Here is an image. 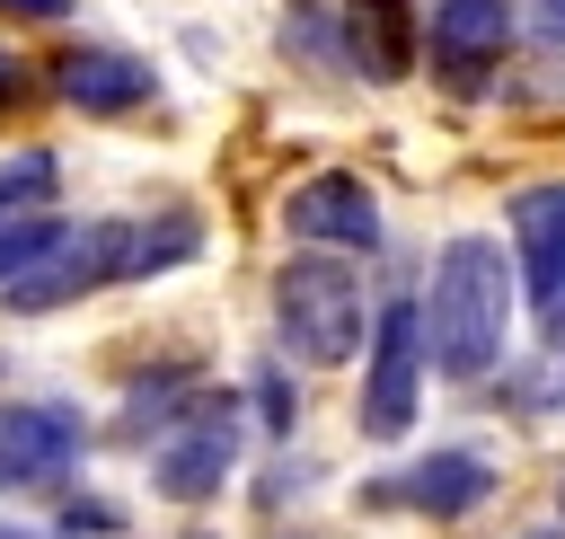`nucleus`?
<instances>
[{"mask_svg": "<svg viewBox=\"0 0 565 539\" xmlns=\"http://www.w3.org/2000/svg\"><path fill=\"white\" fill-rule=\"evenodd\" d=\"M282 239L291 247H327V256H380L388 221H380V194L353 168H318V177H300L282 194Z\"/></svg>", "mask_w": 565, "mask_h": 539, "instance_id": "9", "label": "nucleus"}, {"mask_svg": "<svg viewBox=\"0 0 565 539\" xmlns=\"http://www.w3.org/2000/svg\"><path fill=\"white\" fill-rule=\"evenodd\" d=\"M547 353H556V406H565V345H547Z\"/></svg>", "mask_w": 565, "mask_h": 539, "instance_id": "22", "label": "nucleus"}, {"mask_svg": "<svg viewBox=\"0 0 565 539\" xmlns=\"http://www.w3.org/2000/svg\"><path fill=\"white\" fill-rule=\"evenodd\" d=\"M521 44L512 0H424V62L450 97H486Z\"/></svg>", "mask_w": 565, "mask_h": 539, "instance_id": "7", "label": "nucleus"}, {"mask_svg": "<svg viewBox=\"0 0 565 539\" xmlns=\"http://www.w3.org/2000/svg\"><path fill=\"white\" fill-rule=\"evenodd\" d=\"M344 53H353V80H371V88L415 80V62H424V0H344Z\"/></svg>", "mask_w": 565, "mask_h": 539, "instance_id": "12", "label": "nucleus"}, {"mask_svg": "<svg viewBox=\"0 0 565 539\" xmlns=\"http://www.w3.org/2000/svg\"><path fill=\"white\" fill-rule=\"evenodd\" d=\"M247 459V398L238 389H203V406L150 442V495L168 504H212Z\"/></svg>", "mask_w": 565, "mask_h": 539, "instance_id": "5", "label": "nucleus"}, {"mask_svg": "<svg viewBox=\"0 0 565 539\" xmlns=\"http://www.w3.org/2000/svg\"><path fill=\"white\" fill-rule=\"evenodd\" d=\"M282 53H300V62L327 71V80H344V71H353V53H344V9L291 0V9H282Z\"/></svg>", "mask_w": 565, "mask_h": 539, "instance_id": "14", "label": "nucleus"}, {"mask_svg": "<svg viewBox=\"0 0 565 539\" xmlns=\"http://www.w3.org/2000/svg\"><path fill=\"white\" fill-rule=\"evenodd\" d=\"M0 18H26V27H62L71 0H0Z\"/></svg>", "mask_w": 565, "mask_h": 539, "instance_id": "20", "label": "nucleus"}, {"mask_svg": "<svg viewBox=\"0 0 565 539\" xmlns=\"http://www.w3.org/2000/svg\"><path fill=\"white\" fill-rule=\"evenodd\" d=\"M194 256H203V221H194L185 203H168V212H106V221H71V239H62L35 274H18L0 300H9L18 318H44V309H71V300L115 292V283L177 274V265H194Z\"/></svg>", "mask_w": 565, "mask_h": 539, "instance_id": "2", "label": "nucleus"}, {"mask_svg": "<svg viewBox=\"0 0 565 539\" xmlns=\"http://www.w3.org/2000/svg\"><path fill=\"white\" fill-rule=\"evenodd\" d=\"M203 389H212V380H203L194 362H159V371H141V380L124 389V406H115V442H141V451H150L159 433H177V424L203 406Z\"/></svg>", "mask_w": 565, "mask_h": 539, "instance_id": "13", "label": "nucleus"}, {"mask_svg": "<svg viewBox=\"0 0 565 539\" xmlns=\"http://www.w3.org/2000/svg\"><path fill=\"white\" fill-rule=\"evenodd\" d=\"M53 97H62L71 115L115 124V115L159 106V71H150L132 44H97V35H79V44H62V53H53Z\"/></svg>", "mask_w": 565, "mask_h": 539, "instance_id": "11", "label": "nucleus"}, {"mask_svg": "<svg viewBox=\"0 0 565 539\" xmlns=\"http://www.w3.org/2000/svg\"><path fill=\"white\" fill-rule=\"evenodd\" d=\"M371 318L380 300L362 292V265L353 256H327V247H291L274 265V345L309 371H344L362 345H371Z\"/></svg>", "mask_w": 565, "mask_h": 539, "instance_id": "3", "label": "nucleus"}, {"mask_svg": "<svg viewBox=\"0 0 565 539\" xmlns=\"http://www.w3.org/2000/svg\"><path fill=\"white\" fill-rule=\"evenodd\" d=\"M0 539H35V530H18V521H0Z\"/></svg>", "mask_w": 565, "mask_h": 539, "instance_id": "23", "label": "nucleus"}, {"mask_svg": "<svg viewBox=\"0 0 565 539\" xmlns=\"http://www.w3.org/2000/svg\"><path fill=\"white\" fill-rule=\"evenodd\" d=\"M530 35H539L547 53H565V0H530Z\"/></svg>", "mask_w": 565, "mask_h": 539, "instance_id": "19", "label": "nucleus"}, {"mask_svg": "<svg viewBox=\"0 0 565 539\" xmlns=\"http://www.w3.org/2000/svg\"><path fill=\"white\" fill-rule=\"evenodd\" d=\"M53 194H62V159H53L44 141H26V150H9V159H0V221L44 212Z\"/></svg>", "mask_w": 565, "mask_h": 539, "instance_id": "16", "label": "nucleus"}, {"mask_svg": "<svg viewBox=\"0 0 565 539\" xmlns=\"http://www.w3.org/2000/svg\"><path fill=\"white\" fill-rule=\"evenodd\" d=\"M0 380H9V353H0Z\"/></svg>", "mask_w": 565, "mask_h": 539, "instance_id": "25", "label": "nucleus"}, {"mask_svg": "<svg viewBox=\"0 0 565 539\" xmlns=\"http://www.w3.org/2000/svg\"><path fill=\"white\" fill-rule=\"evenodd\" d=\"M247 415H256V433H265L274 451H291V433H300V389H291V353H265V362L247 371Z\"/></svg>", "mask_w": 565, "mask_h": 539, "instance_id": "15", "label": "nucleus"}, {"mask_svg": "<svg viewBox=\"0 0 565 539\" xmlns=\"http://www.w3.org/2000/svg\"><path fill=\"white\" fill-rule=\"evenodd\" d=\"M53 539H124V504L97 486H62L53 504Z\"/></svg>", "mask_w": 565, "mask_h": 539, "instance_id": "18", "label": "nucleus"}, {"mask_svg": "<svg viewBox=\"0 0 565 539\" xmlns=\"http://www.w3.org/2000/svg\"><path fill=\"white\" fill-rule=\"evenodd\" d=\"M424 345H433V371L477 389L512 362V327H521V265L503 239L486 230H459L433 247V274H424Z\"/></svg>", "mask_w": 565, "mask_h": 539, "instance_id": "1", "label": "nucleus"}, {"mask_svg": "<svg viewBox=\"0 0 565 539\" xmlns=\"http://www.w3.org/2000/svg\"><path fill=\"white\" fill-rule=\"evenodd\" d=\"M494 486H503V468H494L477 442H433V451H415L406 468L371 477L362 504H371V512H415V521H468V512L494 504Z\"/></svg>", "mask_w": 565, "mask_h": 539, "instance_id": "6", "label": "nucleus"}, {"mask_svg": "<svg viewBox=\"0 0 565 539\" xmlns=\"http://www.w3.org/2000/svg\"><path fill=\"white\" fill-rule=\"evenodd\" d=\"M503 239H512V265H521V300L547 327L556 300H565V177L512 186L503 194Z\"/></svg>", "mask_w": 565, "mask_h": 539, "instance_id": "10", "label": "nucleus"}, {"mask_svg": "<svg viewBox=\"0 0 565 539\" xmlns=\"http://www.w3.org/2000/svg\"><path fill=\"white\" fill-rule=\"evenodd\" d=\"M88 415L71 398H9L0 406V495H53L71 486L79 451H88Z\"/></svg>", "mask_w": 565, "mask_h": 539, "instance_id": "8", "label": "nucleus"}, {"mask_svg": "<svg viewBox=\"0 0 565 539\" xmlns=\"http://www.w3.org/2000/svg\"><path fill=\"white\" fill-rule=\"evenodd\" d=\"M424 380H433V345H424V300L415 292H388L380 318H371V345H362V389H353V424L362 442H406L415 415H424Z\"/></svg>", "mask_w": 565, "mask_h": 539, "instance_id": "4", "label": "nucleus"}, {"mask_svg": "<svg viewBox=\"0 0 565 539\" xmlns=\"http://www.w3.org/2000/svg\"><path fill=\"white\" fill-rule=\"evenodd\" d=\"M71 239V221H53V212H26V221H0V292L18 283V274H35L53 247Z\"/></svg>", "mask_w": 565, "mask_h": 539, "instance_id": "17", "label": "nucleus"}, {"mask_svg": "<svg viewBox=\"0 0 565 539\" xmlns=\"http://www.w3.org/2000/svg\"><path fill=\"white\" fill-rule=\"evenodd\" d=\"M521 539H565V530H521Z\"/></svg>", "mask_w": 565, "mask_h": 539, "instance_id": "24", "label": "nucleus"}, {"mask_svg": "<svg viewBox=\"0 0 565 539\" xmlns=\"http://www.w3.org/2000/svg\"><path fill=\"white\" fill-rule=\"evenodd\" d=\"M26 88H35V71H26V62H18V53H9V44H0V106H18V97H26Z\"/></svg>", "mask_w": 565, "mask_h": 539, "instance_id": "21", "label": "nucleus"}]
</instances>
